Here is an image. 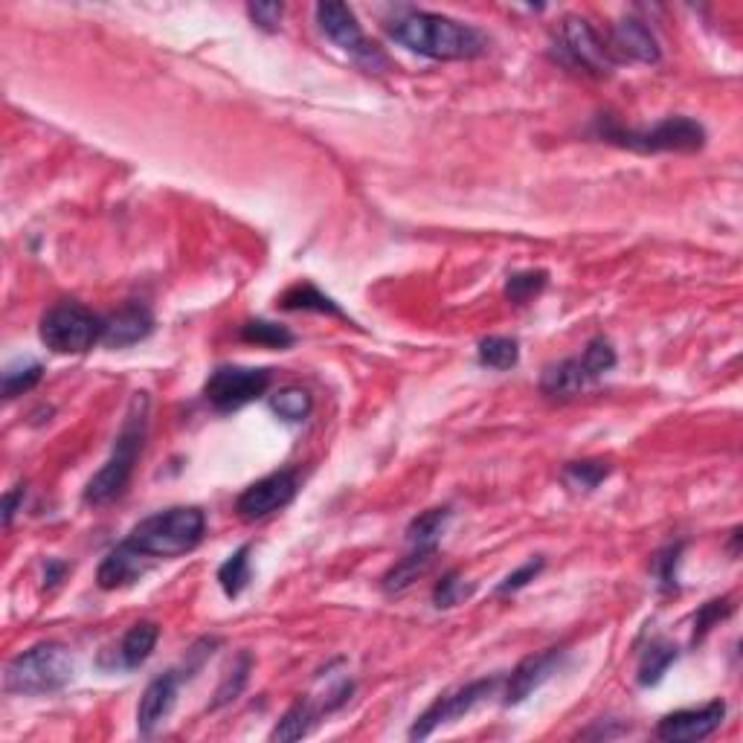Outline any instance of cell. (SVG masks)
<instances>
[{
  "label": "cell",
  "mask_w": 743,
  "mask_h": 743,
  "mask_svg": "<svg viewBox=\"0 0 743 743\" xmlns=\"http://www.w3.org/2000/svg\"><path fill=\"white\" fill-rule=\"evenodd\" d=\"M384 30L395 44L433 62H471L488 53V35L482 30L439 12L398 9L386 18Z\"/></svg>",
  "instance_id": "obj_1"
},
{
  "label": "cell",
  "mask_w": 743,
  "mask_h": 743,
  "mask_svg": "<svg viewBox=\"0 0 743 743\" xmlns=\"http://www.w3.org/2000/svg\"><path fill=\"white\" fill-rule=\"evenodd\" d=\"M149 409H152V398L149 392H134V398L129 404L125 422H122L120 433H117V445H113L108 462L99 468L85 485L81 500L88 505H108L113 500H120L129 488L131 477H134V465L143 454L145 436H149Z\"/></svg>",
  "instance_id": "obj_2"
},
{
  "label": "cell",
  "mask_w": 743,
  "mask_h": 743,
  "mask_svg": "<svg viewBox=\"0 0 743 743\" xmlns=\"http://www.w3.org/2000/svg\"><path fill=\"white\" fill-rule=\"evenodd\" d=\"M207 535V514L198 505H172L166 512L143 517L129 532V540L136 551L149 558H181L200 546Z\"/></svg>",
  "instance_id": "obj_3"
},
{
  "label": "cell",
  "mask_w": 743,
  "mask_h": 743,
  "mask_svg": "<svg viewBox=\"0 0 743 743\" xmlns=\"http://www.w3.org/2000/svg\"><path fill=\"white\" fill-rule=\"evenodd\" d=\"M596 134L608 143L619 145V149H631V152L640 154H695L706 145V129L691 117H668V120H659L651 129H624L610 117H599Z\"/></svg>",
  "instance_id": "obj_4"
},
{
  "label": "cell",
  "mask_w": 743,
  "mask_h": 743,
  "mask_svg": "<svg viewBox=\"0 0 743 743\" xmlns=\"http://www.w3.org/2000/svg\"><path fill=\"white\" fill-rule=\"evenodd\" d=\"M73 656L62 642H39V645L26 647L24 654L12 656L7 665V686L9 695H56L73 679Z\"/></svg>",
  "instance_id": "obj_5"
},
{
  "label": "cell",
  "mask_w": 743,
  "mask_h": 743,
  "mask_svg": "<svg viewBox=\"0 0 743 743\" xmlns=\"http://www.w3.org/2000/svg\"><path fill=\"white\" fill-rule=\"evenodd\" d=\"M615 349L608 337H592L590 343L583 346V352L576 358L560 360L544 369L540 375V395L551 401L572 398L583 392L599 378H604L615 367Z\"/></svg>",
  "instance_id": "obj_6"
},
{
  "label": "cell",
  "mask_w": 743,
  "mask_h": 743,
  "mask_svg": "<svg viewBox=\"0 0 743 743\" xmlns=\"http://www.w3.org/2000/svg\"><path fill=\"white\" fill-rule=\"evenodd\" d=\"M105 317L94 314L81 303H56L44 312L39 326L41 343L53 354H85L102 343Z\"/></svg>",
  "instance_id": "obj_7"
},
{
  "label": "cell",
  "mask_w": 743,
  "mask_h": 743,
  "mask_svg": "<svg viewBox=\"0 0 743 743\" xmlns=\"http://www.w3.org/2000/svg\"><path fill=\"white\" fill-rule=\"evenodd\" d=\"M314 12H317V24H320V30L326 33V39L331 41V44H337L343 53H349L363 70L369 73L390 70V58H386V53L378 47L375 41L363 33V26H360L352 7L337 3V0H326V3H317Z\"/></svg>",
  "instance_id": "obj_8"
},
{
  "label": "cell",
  "mask_w": 743,
  "mask_h": 743,
  "mask_svg": "<svg viewBox=\"0 0 743 743\" xmlns=\"http://www.w3.org/2000/svg\"><path fill=\"white\" fill-rule=\"evenodd\" d=\"M271 369L250 367H218L209 372L204 384V401L218 413H236L259 401L271 390Z\"/></svg>",
  "instance_id": "obj_9"
},
{
  "label": "cell",
  "mask_w": 743,
  "mask_h": 743,
  "mask_svg": "<svg viewBox=\"0 0 743 743\" xmlns=\"http://www.w3.org/2000/svg\"><path fill=\"white\" fill-rule=\"evenodd\" d=\"M500 682H503L500 677L473 679V682L456 688V691L439 695L436 697V703H433L430 709L424 711L422 718L413 723V729H409V741H424V737H430L436 729L450 723V720L465 718L468 711H473L482 703V700H488V697L494 695L496 688H500Z\"/></svg>",
  "instance_id": "obj_10"
},
{
  "label": "cell",
  "mask_w": 743,
  "mask_h": 743,
  "mask_svg": "<svg viewBox=\"0 0 743 743\" xmlns=\"http://www.w3.org/2000/svg\"><path fill=\"white\" fill-rule=\"evenodd\" d=\"M560 58L576 70L590 73V76H608L615 67L610 56L608 41L601 39L583 18H564L558 35Z\"/></svg>",
  "instance_id": "obj_11"
},
{
  "label": "cell",
  "mask_w": 743,
  "mask_h": 743,
  "mask_svg": "<svg viewBox=\"0 0 743 743\" xmlns=\"http://www.w3.org/2000/svg\"><path fill=\"white\" fill-rule=\"evenodd\" d=\"M296 494H299V477H296L294 468H282V471L267 473V477L244 488L236 500V512L244 523H256V520L288 509Z\"/></svg>",
  "instance_id": "obj_12"
},
{
  "label": "cell",
  "mask_w": 743,
  "mask_h": 743,
  "mask_svg": "<svg viewBox=\"0 0 743 743\" xmlns=\"http://www.w3.org/2000/svg\"><path fill=\"white\" fill-rule=\"evenodd\" d=\"M723 720H726L723 700H711V703L697 706V709H677L656 723V737L668 743L706 741L718 732Z\"/></svg>",
  "instance_id": "obj_13"
},
{
  "label": "cell",
  "mask_w": 743,
  "mask_h": 743,
  "mask_svg": "<svg viewBox=\"0 0 743 743\" xmlns=\"http://www.w3.org/2000/svg\"><path fill=\"white\" fill-rule=\"evenodd\" d=\"M567 659V651L564 647H546L540 654H532L526 659H520L517 668L509 674V682H505V706H520L526 697H532L537 688L544 686L546 679H551V674H558L560 663Z\"/></svg>",
  "instance_id": "obj_14"
},
{
  "label": "cell",
  "mask_w": 743,
  "mask_h": 743,
  "mask_svg": "<svg viewBox=\"0 0 743 743\" xmlns=\"http://www.w3.org/2000/svg\"><path fill=\"white\" fill-rule=\"evenodd\" d=\"M181 682H184V674L172 668V671L154 677L149 686H145L143 697H140V706H136V732L143 737H152L157 729L163 726V720L172 714L177 703V691H181Z\"/></svg>",
  "instance_id": "obj_15"
},
{
  "label": "cell",
  "mask_w": 743,
  "mask_h": 743,
  "mask_svg": "<svg viewBox=\"0 0 743 743\" xmlns=\"http://www.w3.org/2000/svg\"><path fill=\"white\" fill-rule=\"evenodd\" d=\"M152 569V558L143 555V551H136L129 540H122V544L113 546L108 555L102 558L97 569V583L99 590H122V587H131L134 581L145 576Z\"/></svg>",
  "instance_id": "obj_16"
},
{
  "label": "cell",
  "mask_w": 743,
  "mask_h": 743,
  "mask_svg": "<svg viewBox=\"0 0 743 743\" xmlns=\"http://www.w3.org/2000/svg\"><path fill=\"white\" fill-rule=\"evenodd\" d=\"M608 50L613 62L622 58H633V62H645V65H656L663 58L659 41L651 33V26H645L636 18H624L613 26V35L608 41Z\"/></svg>",
  "instance_id": "obj_17"
},
{
  "label": "cell",
  "mask_w": 743,
  "mask_h": 743,
  "mask_svg": "<svg viewBox=\"0 0 743 743\" xmlns=\"http://www.w3.org/2000/svg\"><path fill=\"white\" fill-rule=\"evenodd\" d=\"M154 331V314L140 303L122 305L120 312H113L111 317H105V331H102V346L108 349H125V346H134L140 340Z\"/></svg>",
  "instance_id": "obj_18"
},
{
  "label": "cell",
  "mask_w": 743,
  "mask_h": 743,
  "mask_svg": "<svg viewBox=\"0 0 743 743\" xmlns=\"http://www.w3.org/2000/svg\"><path fill=\"white\" fill-rule=\"evenodd\" d=\"M436 558H439V546H413L409 555H404L398 564H392V567L386 569V576L381 578V590H384L386 596H401V592H407L418 578L430 572Z\"/></svg>",
  "instance_id": "obj_19"
},
{
  "label": "cell",
  "mask_w": 743,
  "mask_h": 743,
  "mask_svg": "<svg viewBox=\"0 0 743 743\" xmlns=\"http://www.w3.org/2000/svg\"><path fill=\"white\" fill-rule=\"evenodd\" d=\"M161 642V624L157 622H136L117 647V665L125 671H134L140 665L149 663L154 647Z\"/></svg>",
  "instance_id": "obj_20"
},
{
  "label": "cell",
  "mask_w": 743,
  "mask_h": 743,
  "mask_svg": "<svg viewBox=\"0 0 743 743\" xmlns=\"http://www.w3.org/2000/svg\"><path fill=\"white\" fill-rule=\"evenodd\" d=\"M280 308H285V312L328 314V317H337V320H349L343 308H340L331 296L323 294L317 285H312V282H296V285H291V288L280 296Z\"/></svg>",
  "instance_id": "obj_21"
},
{
  "label": "cell",
  "mask_w": 743,
  "mask_h": 743,
  "mask_svg": "<svg viewBox=\"0 0 743 743\" xmlns=\"http://www.w3.org/2000/svg\"><path fill=\"white\" fill-rule=\"evenodd\" d=\"M677 659H679L677 645H671V642L665 640L651 642L640 656V674H636V682H640L642 688L656 686Z\"/></svg>",
  "instance_id": "obj_22"
},
{
  "label": "cell",
  "mask_w": 743,
  "mask_h": 743,
  "mask_svg": "<svg viewBox=\"0 0 743 743\" xmlns=\"http://www.w3.org/2000/svg\"><path fill=\"white\" fill-rule=\"evenodd\" d=\"M320 711L323 709H317L312 700H296V703L282 714L280 723L273 726L271 741H299V737L308 735L314 729V723L320 720Z\"/></svg>",
  "instance_id": "obj_23"
},
{
  "label": "cell",
  "mask_w": 743,
  "mask_h": 743,
  "mask_svg": "<svg viewBox=\"0 0 743 743\" xmlns=\"http://www.w3.org/2000/svg\"><path fill=\"white\" fill-rule=\"evenodd\" d=\"M450 517H454V512H450L448 505H439V509H427V512H422L418 517L409 520L407 544L409 546H439Z\"/></svg>",
  "instance_id": "obj_24"
},
{
  "label": "cell",
  "mask_w": 743,
  "mask_h": 743,
  "mask_svg": "<svg viewBox=\"0 0 743 743\" xmlns=\"http://www.w3.org/2000/svg\"><path fill=\"white\" fill-rule=\"evenodd\" d=\"M477 360H480L485 369H496V372H509L520 363V343L514 337L491 335L482 337L480 346H477Z\"/></svg>",
  "instance_id": "obj_25"
},
{
  "label": "cell",
  "mask_w": 743,
  "mask_h": 743,
  "mask_svg": "<svg viewBox=\"0 0 743 743\" xmlns=\"http://www.w3.org/2000/svg\"><path fill=\"white\" fill-rule=\"evenodd\" d=\"M218 587L225 590L227 599H239L250 583V544L239 546L230 558L218 567Z\"/></svg>",
  "instance_id": "obj_26"
},
{
  "label": "cell",
  "mask_w": 743,
  "mask_h": 743,
  "mask_svg": "<svg viewBox=\"0 0 743 743\" xmlns=\"http://www.w3.org/2000/svg\"><path fill=\"white\" fill-rule=\"evenodd\" d=\"M44 378V367L35 358H18L3 369V398L12 401L24 392L35 390Z\"/></svg>",
  "instance_id": "obj_27"
},
{
  "label": "cell",
  "mask_w": 743,
  "mask_h": 743,
  "mask_svg": "<svg viewBox=\"0 0 743 743\" xmlns=\"http://www.w3.org/2000/svg\"><path fill=\"white\" fill-rule=\"evenodd\" d=\"M271 409L282 418V422L288 424L305 422L314 409L312 392L303 390V386H282L280 392H273L271 395Z\"/></svg>",
  "instance_id": "obj_28"
},
{
  "label": "cell",
  "mask_w": 743,
  "mask_h": 743,
  "mask_svg": "<svg viewBox=\"0 0 743 743\" xmlns=\"http://www.w3.org/2000/svg\"><path fill=\"white\" fill-rule=\"evenodd\" d=\"M250 671H253V656H250L248 651H241V654L236 656V663L227 668L225 679H221V686H218V691H216V700L209 703V709L218 711V709H225V706H230L232 700H239L244 686H248Z\"/></svg>",
  "instance_id": "obj_29"
},
{
  "label": "cell",
  "mask_w": 743,
  "mask_h": 743,
  "mask_svg": "<svg viewBox=\"0 0 743 743\" xmlns=\"http://www.w3.org/2000/svg\"><path fill=\"white\" fill-rule=\"evenodd\" d=\"M613 473V465L604 462V459H581V462H567L564 465V482L576 491H596L601 482L608 480Z\"/></svg>",
  "instance_id": "obj_30"
},
{
  "label": "cell",
  "mask_w": 743,
  "mask_h": 743,
  "mask_svg": "<svg viewBox=\"0 0 743 743\" xmlns=\"http://www.w3.org/2000/svg\"><path fill=\"white\" fill-rule=\"evenodd\" d=\"M239 337L244 343H256L264 349H291L296 343L294 331L288 326H280V323L271 320H250L241 326Z\"/></svg>",
  "instance_id": "obj_31"
},
{
  "label": "cell",
  "mask_w": 743,
  "mask_h": 743,
  "mask_svg": "<svg viewBox=\"0 0 743 743\" xmlns=\"http://www.w3.org/2000/svg\"><path fill=\"white\" fill-rule=\"evenodd\" d=\"M546 285H549V273L546 271H520L505 280L503 294L509 303L526 305L532 303L537 294H544Z\"/></svg>",
  "instance_id": "obj_32"
},
{
  "label": "cell",
  "mask_w": 743,
  "mask_h": 743,
  "mask_svg": "<svg viewBox=\"0 0 743 743\" xmlns=\"http://www.w3.org/2000/svg\"><path fill=\"white\" fill-rule=\"evenodd\" d=\"M471 596H473V587L471 583H465L459 569L445 572V576L439 578V583L433 587V604H436L439 610L456 608V604H462V601H468Z\"/></svg>",
  "instance_id": "obj_33"
},
{
  "label": "cell",
  "mask_w": 743,
  "mask_h": 743,
  "mask_svg": "<svg viewBox=\"0 0 743 743\" xmlns=\"http://www.w3.org/2000/svg\"><path fill=\"white\" fill-rule=\"evenodd\" d=\"M732 613H735V604H732V599L706 601L703 608L695 613V636H691V645H700V642L709 636L711 627H718V624L723 622V619H729Z\"/></svg>",
  "instance_id": "obj_34"
},
{
  "label": "cell",
  "mask_w": 743,
  "mask_h": 743,
  "mask_svg": "<svg viewBox=\"0 0 743 743\" xmlns=\"http://www.w3.org/2000/svg\"><path fill=\"white\" fill-rule=\"evenodd\" d=\"M682 549H686V544H671L656 551L654 576H656V583H659V590H663L665 596H671V592L679 590L677 567H679V555H682Z\"/></svg>",
  "instance_id": "obj_35"
},
{
  "label": "cell",
  "mask_w": 743,
  "mask_h": 743,
  "mask_svg": "<svg viewBox=\"0 0 743 743\" xmlns=\"http://www.w3.org/2000/svg\"><path fill=\"white\" fill-rule=\"evenodd\" d=\"M544 567H546V560L540 558V555H537V558H532V560H526L523 567H517L514 572H509L503 581L496 583V596H514V592H520L523 587H528V583L535 581V578L544 572Z\"/></svg>",
  "instance_id": "obj_36"
},
{
  "label": "cell",
  "mask_w": 743,
  "mask_h": 743,
  "mask_svg": "<svg viewBox=\"0 0 743 743\" xmlns=\"http://www.w3.org/2000/svg\"><path fill=\"white\" fill-rule=\"evenodd\" d=\"M282 12H285L282 3H250L248 7L250 21H253L259 30H264V33H276V30H280Z\"/></svg>",
  "instance_id": "obj_37"
},
{
  "label": "cell",
  "mask_w": 743,
  "mask_h": 743,
  "mask_svg": "<svg viewBox=\"0 0 743 743\" xmlns=\"http://www.w3.org/2000/svg\"><path fill=\"white\" fill-rule=\"evenodd\" d=\"M24 496H26V485L21 482V485H15L12 491H7V496H3V526H12V520H15L18 509L24 505Z\"/></svg>",
  "instance_id": "obj_38"
},
{
  "label": "cell",
  "mask_w": 743,
  "mask_h": 743,
  "mask_svg": "<svg viewBox=\"0 0 743 743\" xmlns=\"http://www.w3.org/2000/svg\"><path fill=\"white\" fill-rule=\"evenodd\" d=\"M65 572H67L65 560L50 558L47 564H44V587H47V590H53V587H56L62 578H65Z\"/></svg>",
  "instance_id": "obj_39"
}]
</instances>
